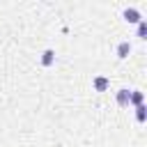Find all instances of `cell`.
<instances>
[{
  "mask_svg": "<svg viewBox=\"0 0 147 147\" xmlns=\"http://www.w3.org/2000/svg\"><path fill=\"white\" fill-rule=\"evenodd\" d=\"M122 16H124V21H126V23H136V25L142 21V16H140V11H138L136 7H126V9L122 11Z\"/></svg>",
  "mask_w": 147,
  "mask_h": 147,
  "instance_id": "cell-1",
  "label": "cell"
},
{
  "mask_svg": "<svg viewBox=\"0 0 147 147\" xmlns=\"http://www.w3.org/2000/svg\"><path fill=\"white\" fill-rule=\"evenodd\" d=\"M108 85H110V80H108L106 76H94V80H92L94 92H106V90H108Z\"/></svg>",
  "mask_w": 147,
  "mask_h": 147,
  "instance_id": "cell-2",
  "label": "cell"
},
{
  "mask_svg": "<svg viewBox=\"0 0 147 147\" xmlns=\"http://www.w3.org/2000/svg\"><path fill=\"white\" fill-rule=\"evenodd\" d=\"M53 62H55V51L53 48H46L41 53V67H51Z\"/></svg>",
  "mask_w": 147,
  "mask_h": 147,
  "instance_id": "cell-3",
  "label": "cell"
},
{
  "mask_svg": "<svg viewBox=\"0 0 147 147\" xmlns=\"http://www.w3.org/2000/svg\"><path fill=\"white\" fill-rule=\"evenodd\" d=\"M145 101V94L140 92V90H131L129 92V103H133V106H140Z\"/></svg>",
  "mask_w": 147,
  "mask_h": 147,
  "instance_id": "cell-4",
  "label": "cell"
},
{
  "mask_svg": "<svg viewBox=\"0 0 147 147\" xmlns=\"http://www.w3.org/2000/svg\"><path fill=\"white\" fill-rule=\"evenodd\" d=\"M129 53H131V44H129V41H119V46H117V57L124 60V57H129Z\"/></svg>",
  "mask_w": 147,
  "mask_h": 147,
  "instance_id": "cell-5",
  "label": "cell"
},
{
  "mask_svg": "<svg viewBox=\"0 0 147 147\" xmlns=\"http://www.w3.org/2000/svg\"><path fill=\"white\" fill-rule=\"evenodd\" d=\"M117 103L119 106H129V90H119L117 92Z\"/></svg>",
  "mask_w": 147,
  "mask_h": 147,
  "instance_id": "cell-6",
  "label": "cell"
},
{
  "mask_svg": "<svg viewBox=\"0 0 147 147\" xmlns=\"http://www.w3.org/2000/svg\"><path fill=\"white\" fill-rule=\"evenodd\" d=\"M145 110H147V108H145V103L136 106V119H138L140 124H142V122H145V117H147V113H145Z\"/></svg>",
  "mask_w": 147,
  "mask_h": 147,
  "instance_id": "cell-7",
  "label": "cell"
},
{
  "mask_svg": "<svg viewBox=\"0 0 147 147\" xmlns=\"http://www.w3.org/2000/svg\"><path fill=\"white\" fill-rule=\"evenodd\" d=\"M138 37H140V39H145V37H147V21H145V18L138 23Z\"/></svg>",
  "mask_w": 147,
  "mask_h": 147,
  "instance_id": "cell-8",
  "label": "cell"
}]
</instances>
